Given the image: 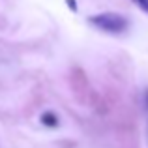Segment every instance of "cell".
<instances>
[{
	"label": "cell",
	"instance_id": "3957f363",
	"mask_svg": "<svg viewBox=\"0 0 148 148\" xmlns=\"http://www.w3.org/2000/svg\"><path fill=\"white\" fill-rule=\"evenodd\" d=\"M131 2H133L135 6H137L139 10H141V11L148 13V0H131Z\"/></svg>",
	"mask_w": 148,
	"mask_h": 148
},
{
	"label": "cell",
	"instance_id": "6da1fadb",
	"mask_svg": "<svg viewBox=\"0 0 148 148\" xmlns=\"http://www.w3.org/2000/svg\"><path fill=\"white\" fill-rule=\"evenodd\" d=\"M88 21H90V25L96 26L98 30H101V32H105V34H112V36L124 34L127 28H130L127 17H124V15H120V13H112V11L92 15Z\"/></svg>",
	"mask_w": 148,
	"mask_h": 148
},
{
	"label": "cell",
	"instance_id": "7a4b0ae2",
	"mask_svg": "<svg viewBox=\"0 0 148 148\" xmlns=\"http://www.w3.org/2000/svg\"><path fill=\"white\" fill-rule=\"evenodd\" d=\"M41 124L47 127H56L58 126V116L54 114L53 111H45L43 114H41Z\"/></svg>",
	"mask_w": 148,
	"mask_h": 148
},
{
	"label": "cell",
	"instance_id": "5b68a950",
	"mask_svg": "<svg viewBox=\"0 0 148 148\" xmlns=\"http://www.w3.org/2000/svg\"><path fill=\"white\" fill-rule=\"evenodd\" d=\"M146 107H148V90H146Z\"/></svg>",
	"mask_w": 148,
	"mask_h": 148
},
{
	"label": "cell",
	"instance_id": "277c9868",
	"mask_svg": "<svg viewBox=\"0 0 148 148\" xmlns=\"http://www.w3.org/2000/svg\"><path fill=\"white\" fill-rule=\"evenodd\" d=\"M68 6H69V10L77 11V2H75V0H68Z\"/></svg>",
	"mask_w": 148,
	"mask_h": 148
}]
</instances>
